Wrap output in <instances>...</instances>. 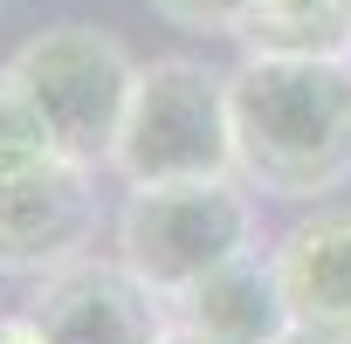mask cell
I'll use <instances>...</instances> for the list:
<instances>
[{
    "instance_id": "12",
    "label": "cell",
    "mask_w": 351,
    "mask_h": 344,
    "mask_svg": "<svg viewBox=\"0 0 351 344\" xmlns=\"http://www.w3.org/2000/svg\"><path fill=\"white\" fill-rule=\"evenodd\" d=\"M276 344H351V330H317V323H289Z\"/></svg>"
},
{
    "instance_id": "1",
    "label": "cell",
    "mask_w": 351,
    "mask_h": 344,
    "mask_svg": "<svg viewBox=\"0 0 351 344\" xmlns=\"http://www.w3.org/2000/svg\"><path fill=\"white\" fill-rule=\"evenodd\" d=\"M234 172L255 193L317 200L351 180V62L248 56L228 69Z\"/></svg>"
},
{
    "instance_id": "7",
    "label": "cell",
    "mask_w": 351,
    "mask_h": 344,
    "mask_svg": "<svg viewBox=\"0 0 351 344\" xmlns=\"http://www.w3.org/2000/svg\"><path fill=\"white\" fill-rule=\"evenodd\" d=\"M269 262H276L289 323L351 330V214H317L289 228Z\"/></svg>"
},
{
    "instance_id": "2",
    "label": "cell",
    "mask_w": 351,
    "mask_h": 344,
    "mask_svg": "<svg viewBox=\"0 0 351 344\" xmlns=\"http://www.w3.org/2000/svg\"><path fill=\"white\" fill-rule=\"evenodd\" d=\"M110 165L124 186H172V180H228L234 172V117L228 76L193 56H152L138 62V90L117 131Z\"/></svg>"
},
{
    "instance_id": "14",
    "label": "cell",
    "mask_w": 351,
    "mask_h": 344,
    "mask_svg": "<svg viewBox=\"0 0 351 344\" xmlns=\"http://www.w3.org/2000/svg\"><path fill=\"white\" fill-rule=\"evenodd\" d=\"M158 344H221V337H207V330H193V323H165Z\"/></svg>"
},
{
    "instance_id": "6",
    "label": "cell",
    "mask_w": 351,
    "mask_h": 344,
    "mask_svg": "<svg viewBox=\"0 0 351 344\" xmlns=\"http://www.w3.org/2000/svg\"><path fill=\"white\" fill-rule=\"evenodd\" d=\"M165 296H152L124 262H69L35 282L28 317L49 344H158L165 337Z\"/></svg>"
},
{
    "instance_id": "11",
    "label": "cell",
    "mask_w": 351,
    "mask_h": 344,
    "mask_svg": "<svg viewBox=\"0 0 351 344\" xmlns=\"http://www.w3.org/2000/svg\"><path fill=\"white\" fill-rule=\"evenodd\" d=\"M152 8L172 28H186V35H241V21H248L255 0H152Z\"/></svg>"
},
{
    "instance_id": "4",
    "label": "cell",
    "mask_w": 351,
    "mask_h": 344,
    "mask_svg": "<svg viewBox=\"0 0 351 344\" xmlns=\"http://www.w3.org/2000/svg\"><path fill=\"white\" fill-rule=\"evenodd\" d=\"M8 69L21 76V90L35 97V110L49 117V131L69 158L110 165L131 90H138V62L124 56L117 35H104L90 21H62V28L28 35L8 56Z\"/></svg>"
},
{
    "instance_id": "5",
    "label": "cell",
    "mask_w": 351,
    "mask_h": 344,
    "mask_svg": "<svg viewBox=\"0 0 351 344\" xmlns=\"http://www.w3.org/2000/svg\"><path fill=\"white\" fill-rule=\"evenodd\" d=\"M97 234V193L83 158H49L0 180V275H56L83 262Z\"/></svg>"
},
{
    "instance_id": "8",
    "label": "cell",
    "mask_w": 351,
    "mask_h": 344,
    "mask_svg": "<svg viewBox=\"0 0 351 344\" xmlns=\"http://www.w3.org/2000/svg\"><path fill=\"white\" fill-rule=\"evenodd\" d=\"M180 323L221 337V344H276L289 330V303H282V282H276V262H262L255 248L234 255L228 269H214L207 282H193L180 303Z\"/></svg>"
},
{
    "instance_id": "13",
    "label": "cell",
    "mask_w": 351,
    "mask_h": 344,
    "mask_svg": "<svg viewBox=\"0 0 351 344\" xmlns=\"http://www.w3.org/2000/svg\"><path fill=\"white\" fill-rule=\"evenodd\" d=\"M0 344H49V337H42L35 317H8V323H0Z\"/></svg>"
},
{
    "instance_id": "3",
    "label": "cell",
    "mask_w": 351,
    "mask_h": 344,
    "mask_svg": "<svg viewBox=\"0 0 351 344\" xmlns=\"http://www.w3.org/2000/svg\"><path fill=\"white\" fill-rule=\"evenodd\" d=\"M255 248V200L228 180H172V186H131L117 214V262L165 303H180L193 282L228 269Z\"/></svg>"
},
{
    "instance_id": "9",
    "label": "cell",
    "mask_w": 351,
    "mask_h": 344,
    "mask_svg": "<svg viewBox=\"0 0 351 344\" xmlns=\"http://www.w3.org/2000/svg\"><path fill=\"white\" fill-rule=\"evenodd\" d=\"M248 56H330L351 62V0H255L241 21Z\"/></svg>"
},
{
    "instance_id": "10",
    "label": "cell",
    "mask_w": 351,
    "mask_h": 344,
    "mask_svg": "<svg viewBox=\"0 0 351 344\" xmlns=\"http://www.w3.org/2000/svg\"><path fill=\"white\" fill-rule=\"evenodd\" d=\"M49 158H69L49 131V117L35 110V97L21 90L14 69H0V180H14V172H35Z\"/></svg>"
}]
</instances>
